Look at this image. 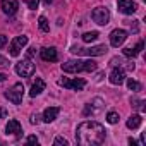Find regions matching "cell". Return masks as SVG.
<instances>
[{
    "label": "cell",
    "mask_w": 146,
    "mask_h": 146,
    "mask_svg": "<svg viewBox=\"0 0 146 146\" xmlns=\"http://www.w3.org/2000/svg\"><path fill=\"white\" fill-rule=\"evenodd\" d=\"M76 139L83 146H93V144H102L105 141V127L100 122L95 120H86L78 127Z\"/></svg>",
    "instance_id": "1"
},
{
    "label": "cell",
    "mask_w": 146,
    "mask_h": 146,
    "mask_svg": "<svg viewBox=\"0 0 146 146\" xmlns=\"http://www.w3.org/2000/svg\"><path fill=\"white\" fill-rule=\"evenodd\" d=\"M70 52H72V53H76V55L98 57V55H103V53L107 52V46H105V45H98V46H91V48H78V46H72Z\"/></svg>",
    "instance_id": "2"
},
{
    "label": "cell",
    "mask_w": 146,
    "mask_h": 146,
    "mask_svg": "<svg viewBox=\"0 0 146 146\" xmlns=\"http://www.w3.org/2000/svg\"><path fill=\"white\" fill-rule=\"evenodd\" d=\"M23 95H24V86H23L21 83H17V84H14V86L5 93V98H7L9 102H12L14 105H19V103L23 102Z\"/></svg>",
    "instance_id": "3"
},
{
    "label": "cell",
    "mask_w": 146,
    "mask_h": 146,
    "mask_svg": "<svg viewBox=\"0 0 146 146\" xmlns=\"http://www.w3.org/2000/svg\"><path fill=\"white\" fill-rule=\"evenodd\" d=\"M16 72L21 76V78H29L35 74V64L31 60H23V62H17L16 64Z\"/></svg>",
    "instance_id": "4"
},
{
    "label": "cell",
    "mask_w": 146,
    "mask_h": 146,
    "mask_svg": "<svg viewBox=\"0 0 146 146\" xmlns=\"http://www.w3.org/2000/svg\"><path fill=\"white\" fill-rule=\"evenodd\" d=\"M91 17H93V21H95L96 24L105 26V24H108V21H110V12H108L105 7H96V9L91 12Z\"/></svg>",
    "instance_id": "5"
},
{
    "label": "cell",
    "mask_w": 146,
    "mask_h": 146,
    "mask_svg": "<svg viewBox=\"0 0 146 146\" xmlns=\"http://www.w3.org/2000/svg\"><path fill=\"white\" fill-rule=\"evenodd\" d=\"M28 45V36H16L11 45H9V50H11V55L12 57H17L21 53V50Z\"/></svg>",
    "instance_id": "6"
},
{
    "label": "cell",
    "mask_w": 146,
    "mask_h": 146,
    "mask_svg": "<svg viewBox=\"0 0 146 146\" xmlns=\"http://www.w3.org/2000/svg\"><path fill=\"white\" fill-rule=\"evenodd\" d=\"M62 70L69 72V74H78V72L84 70V60H69L62 64Z\"/></svg>",
    "instance_id": "7"
},
{
    "label": "cell",
    "mask_w": 146,
    "mask_h": 146,
    "mask_svg": "<svg viewBox=\"0 0 146 146\" xmlns=\"http://www.w3.org/2000/svg\"><path fill=\"white\" fill-rule=\"evenodd\" d=\"M125 40H127V31H124V29H113L110 33V45L115 48L120 46Z\"/></svg>",
    "instance_id": "8"
},
{
    "label": "cell",
    "mask_w": 146,
    "mask_h": 146,
    "mask_svg": "<svg viewBox=\"0 0 146 146\" xmlns=\"http://www.w3.org/2000/svg\"><path fill=\"white\" fill-rule=\"evenodd\" d=\"M60 84L64 86V88H69V90H83L84 88V79H78V78H74V79H69V78H64V79H60Z\"/></svg>",
    "instance_id": "9"
},
{
    "label": "cell",
    "mask_w": 146,
    "mask_h": 146,
    "mask_svg": "<svg viewBox=\"0 0 146 146\" xmlns=\"http://www.w3.org/2000/svg\"><path fill=\"white\" fill-rule=\"evenodd\" d=\"M117 7H119V11L122 14H134L137 11V4L132 2V0H119Z\"/></svg>",
    "instance_id": "10"
},
{
    "label": "cell",
    "mask_w": 146,
    "mask_h": 146,
    "mask_svg": "<svg viewBox=\"0 0 146 146\" xmlns=\"http://www.w3.org/2000/svg\"><path fill=\"white\" fill-rule=\"evenodd\" d=\"M40 55H41V58L45 60V62H57L58 60V53H57V50L53 48V46H46V48H41V52H40Z\"/></svg>",
    "instance_id": "11"
},
{
    "label": "cell",
    "mask_w": 146,
    "mask_h": 146,
    "mask_svg": "<svg viewBox=\"0 0 146 146\" xmlns=\"http://www.w3.org/2000/svg\"><path fill=\"white\" fill-rule=\"evenodd\" d=\"M2 11L9 16H14L19 9V4H17V0H2Z\"/></svg>",
    "instance_id": "12"
},
{
    "label": "cell",
    "mask_w": 146,
    "mask_h": 146,
    "mask_svg": "<svg viewBox=\"0 0 146 146\" xmlns=\"http://www.w3.org/2000/svg\"><path fill=\"white\" fill-rule=\"evenodd\" d=\"M5 131H7V134L19 136V134L23 132V127H21L19 120H16V119H11V120L7 122V125H5Z\"/></svg>",
    "instance_id": "13"
},
{
    "label": "cell",
    "mask_w": 146,
    "mask_h": 146,
    "mask_svg": "<svg viewBox=\"0 0 146 146\" xmlns=\"http://www.w3.org/2000/svg\"><path fill=\"white\" fill-rule=\"evenodd\" d=\"M60 113V108L58 107H48L45 112H43V120L45 122H53Z\"/></svg>",
    "instance_id": "14"
},
{
    "label": "cell",
    "mask_w": 146,
    "mask_h": 146,
    "mask_svg": "<svg viewBox=\"0 0 146 146\" xmlns=\"http://www.w3.org/2000/svg\"><path fill=\"white\" fill-rule=\"evenodd\" d=\"M124 79H125V74H124L122 69H113L110 72V83L112 84H122Z\"/></svg>",
    "instance_id": "15"
},
{
    "label": "cell",
    "mask_w": 146,
    "mask_h": 146,
    "mask_svg": "<svg viewBox=\"0 0 146 146\" xmlns=\"http://www.w3.org/2000/svg\"><path fill=\"white\" fill-rule=\"evenodd\" d=\"M45 81L41 79V78H36V81L33 83V86H31V91H29V95L31 96H38L41 91H45Z\"/></svg>",
    "instance_id": "16"
},
{
    "label": "cell",
    "mask_w": 146,
    "mask_h": 146,
    "mask_svg": "<svg viewBox=\"0 0 146 146\" xmlns=\"http://www.w3.org/2000/svg\"><path fill=\"white\" fill-rule=\"evenodd\" d=\"M141 50H143V41H139L136 46L125 48V50H124V55H125V57H136V55H139V53H141Z\"/></svg>",
    "instance_id": "17"
},
{
    "label": "cell",
    "mask_w": 146,
    "mask_h": 146,
    "mask_svg": "<svg viewBox=\"0 0 146 146\" xmlns=\"http://www.w3.org/2000/svg\"><path fill=\"white\" fill-rule=\"evenodd\" d=\"M141 122H143L141 115H137V113H136V115H132V117L127 120V127H129V129H137V127L141 125Z\"/></svg>",
    "instance_id": "18"
},
{
    "label": "cell",
    "mask_w": 146,
    "mask_h": 146,
    "mask_svg": "<svg viewBox=\"0 0 146 146\" xmlns=\"http://www.w3.org/2000/svg\"><path fill=\"white\" fill-rule=\"evenodd\" d=\"M98 36H100L98 31H88V33L83 35V41H84V43H91V41H95Z\"/></svg>",
    "instance_id": "19"
},
{
    "label": "cell",
    "mask_w": 146,
    "mask_h": 146,
    "mask_svg": "<svg viewBox=\"0 0 146 146\" xmlns=\"http://www.w3.org/2000/svg\"><path fill=\"white\" fill-rule=\"evenodd\" d=\"M38 24H40V29H41L43 33H48V31H50V26H48L46 17H43V16H41V17L38 19Z\"/></svg>",
    "instance_id": "20"
},
{
    "label": "cell",
    "mask_w": 146,
    "mask_h": 146,
    "mask_svg": "<svg viewBox=\"0 0 146 146\" xmlns=\"http://www.w3.org/2000/svg\"><path fill=\"white\" fill-rule=\"evenodd\" d=\"M127 88L132 90V91H139V90H141V84H139L137 81H134V79H129V81H127Z\"/></svg>",
    "instance_id": "21"
},
{
    "label": "cell",
    "mask_w": 146,
    "mask_h": 146,
    "mask_svg": "<svg viewBox=\"0 0 146 146\" xmlns=\"http://www.w3.org/2000/svg\"><path fill=\"white\" fill-rule=\"evenodd\" d=\"M107 120H108V124H117V122H119V113L110 112V113L107 115Z\"/></svg>",
    "instance_id": "22"
},
{
    "label": "cell",
    "mask_w": 146,
    "mask_h": 146,
    "mask_svg": "<svg viewBox=\"0 0 146 146\" xmlns=\"http://www.w3.org/2000/svg\"><path fill=\"white\" fill-rule=\"evenodd\" d=\"M132 105H134L137 110H141V112L146 108V107H144V102H143V100H137V98H134V100H132Z\"/></svg>",
    "instance_id": "23"
},
{
    "label": "cell",
    "mask_w": 146,
    "mask_h": 146,
    "mask_svg": "<svg viewBox=\"0 0 146 146\" xmlns=\"http://www.w3.org/2000/svg\"><path fill=\"white\" fill-rule=\"evenodd\" d=\"M53 144H55V146H69V141L58 136V137H55V141H53Z\"/></svg>",
    "instance_id": "24"
},
{
    "label": "cell",
    "mask_w": 146,
    "mask_h": 146,
    "mask_svg": "<svg viewBox=\"0 0 146 146\" xmlns=\"http://www.w3.org/2000/svg\"><path fill=\"white\" fill-rule=\"evenodd\" d=\"M24 2H26V4H28V7H29V9H33V11H35V9H38V5H40V0H24Z\"/></svg>",
    "instance_id": "25"
},
{
    "label": "cell",
    "mask_w": 146,
    "mask_h": 146,
    "mask_svg": "<svg viewBox=\"0 0 146 146\" xmlns=\"http://www.w3.org/2000/svg\"><path fill=\"white\" fill-rule=\"evenodd\" d=\"M7 45V36H4V35H0V48H4Z\"/></svg>",
    "instance_id": "26"
},
{
    "label": "cell",
    "mask_w": 146,
    "mask_h": 146,
    "mask_svg": "<svg viewBox=\"0 0 146 146\" xmlns=\"http://www.w3.org/2000/svg\"><path fill=\"white\" fill-rule=\"evenodd\" d=\"M7 65H9V60H7L5 57L0 55V67H7Z\"/></svg>",
    "instance_id": "27"
},
{
    "label": "cell",
    "mask_w": 146,
    "mask_h": 146,
    "mask_svg": "<svg viewBox=\"0 0 146 146\" xmlns=\"http://www.w3.org/2000/svg\"><path fill=\"white\" fill-rule=\"evenodd\" d=\"M40 122V115H31V124H38Z\"/></svg>",
    "instance_id": "28"
},
{
    "label": "cell",
    "mask_w": 146,
    "mask_h": 146,
    "mask_svg": "<svg viewBox=\"0 0 146 146\" xmlns=\"http://www.w3.org/2000/svg\"><path fill=\"white\" fill-rule=\"evenodd\" d=\"M26 141H28V143H36V144H38V137H36V136H29Z\"/></svg>",
    "instance_id": "29"
},
{
    "label": "cell",
    "mask_w": 146,
    "mask_h": 146,
    "mask_svg": "<svg viewBox=\"0 0 146 146\" xmlns=\"http://www.w3.org/2000/svg\"><path fill=\"white\" fill-rule=\"evenodd\" d=\"M5 79H7V76H5V74H0V83L5 81Z\"/></svg>",
    "instance_id": "30"
},
{
    "label": "cell",
    "mask_w": 146,
    "mask_h": 146,
    "mask_svg": "<svg viewBox=\"0 0 146 146\" xmlns=\"http://www.w3.org/2000/svg\"><path fill=\"white\" fill-rule=\"evenodd\" d=\"M4 115H5V110H4V108H0V119H2Z\"/></svg>",
    "instance_id": "31"
},
{
    "label": "cell",
    "mask_w": 146,
    "mask_h": 146,
    "mask_svg": "<svg viewBox=\"0 0 146 146\" xmlns=\"http://www.w3.org/2000/svg\"><path fill=\"white\" fill-rule=\"evenodd\" d=\"M50 2H52V0H45V4H46V5H48V4H50Z\"/></svg>",
    "instance_id": "32"
}]
</instances>
